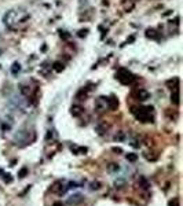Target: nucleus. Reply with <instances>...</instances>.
<instances>
[{"mask_svg":"<svg viewBox=\"0 0 183 206\" xmlns=\"http://www.w3.org/2000/svg\"><path fill=\"white\" fill-rule=\"evenodd\" d=\"M73 198L75 199H69V203H73V205H75V203L81 202V197H80V195H75Z\"/></svg>","mask_w":183,"mask_h":206,"instance_id":"nucleus-1","label":"nucleus"}]
</instances>
